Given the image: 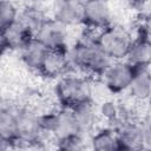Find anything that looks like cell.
Here are the masks:
<instances>
[{
	"mask_svg": "<svg viewBox=\"0 0 151 151\" xmlns=\"http://www.w3.org/2000/svg\"><path fill=\"white\" fill-rule=\"evenodd\" d=\"M54 92L60 106L72 109L84 101L92 100V80L88 76L68 72L57 79Z\"/></svg>",
	"mask_w": 151,
	"mask_h": 151,
	"instance_id": "obj_2",
	"label": "cell"
},
{
	"mask_svg": "<svg viewBox=\"0 0 151 151\" xmlns=\"http://www.w3.org/2000/svg\"><path fill=\"white\" fill-rule=\"evenodd\" d=\"M97 111H98V116L101 117L107 123H117L118 120L122 119L119 103L111 99L110 97L98 103Z\"/></svg>",
	"mask_w": 151,
	"mask_h": 151,
	"instance_id": "obj_20",
	"label": "cell"
},
{
	"mask_svg": "<svg viewBox=\"0 0 151 151\" xmlns=\"http://www.w3.org/2000/svg\"><path fill=\"white\" fill-rule=\"evenodd\" d=\"M97 40L111 60H123L126 59L133 39L126 28L112 24L98 32Z\"/></svg>",
	"mask_w": 151,
	"mask_h": 151,
	"instance_id": "obj_3",
	"label": "cell"
},
{
	"mask_svg": "<svg viewBox=\"0 0 151 151\" xmlns=\"http://www.w3.org/2000/svg\"><path fill=\"white\" fill-rule=\"evenodd\" d=\"M52 19L67 28L83 25V1L54 0L52 4Z\"/></svg>",
	"mask_w": 151,
	"mask_h": 151,
	"instance_id": "obj_9",
	"label": "cell"
},
{
	"mask_svg": "<svg viewBox=\"0 0 151 151\" xmlns=\"http://www.w3.org/2000/svg\"><path fill=\"white\" fill-rule=\"evenodd\" d=\"M17 109L12 105H2L0 111V139L1 149L5 145L13 147V143L18 137L17 133Z\"/></svg>",
	"mask_w": 151,
	"mask_h": 151,
	"instance_id": "obj_12",
	"label": "cell"
},
{
	"mask_svg": "<svg viewBox=\"0 0 151 151\" xmlns=\"http://www.w3.org/2000/svg\"><path fill=\"white\" fill-rule=\"evenodd\" d=\"M145 68H146V71L149 72V74L151 76V63H150V64H149L147 66H145Z\"/></svg>",
	"mask_w": 151,
	"mask_h": 151,
	"instance_id": "obj_25",
	"label": "cell"
},
{
	"mask_svg": "<svg viewBox=\"0 0 151 151\" xmlns=\"http://www.w3.org/2000/svg\"><path fill=\"white\" fill-rule=\"evenodd\" d=\"M57 147L61 150H83L85 149V136L83 134H72L61 139H57Z\"/></svg>",
	"mask_w": 151,
	"mask_h": 151,
	"instance_id": "obj_22",
	"label": "cell"
},
{
	"mask_svg": "<svg viewBox=\"0 0 151 151\" xmlns=\"http://www.w3.org/2000/svg\"><path fill=\"white\" fill-rule=\"evenodd\" d=\"M72 111L74 113L80 134H83V136L90 134L93 131L96 122L99 117L96 103L93 100L84 101V103L72 107Z\"/></svg>",
	"mask_w": 151,
	"mask_h": 151,
	"instance_id": "obj_14",
	"label": "cell"
},
{
	"mask_svg": "<svg viewBox=\"0 0 151 151\" xmlns=\"http://www.w3.org/2000/svg\"><path fill=\"white\" fill-rule=\"evenodd\" d=\"M134 71L136 66H133L126 59L113 60L100 76V80L112 94L124 93L130 86Z\"/></svg>",
	"mask_w": 151,
	"mask_h": 151,
	"instance_id": "obj_5",
	"label": "cell"
},
{
	"mask_svg": "<svg viewBox=\"0 0 151 151\" xmlns=\"http://www.w3.org/2000/svg\"><path fill=\"white\" fill-rule=\"evenodd\" d=\"M17 133L18 137L13 143V147L19 144L22 146H33L41 143L44 132L40 126V113L32 107L17 109Z\"/></svg>",
	"mask_w": 151,
	"mask_h": 151,
	"instance_id": "obj_4",
	"label": "cell"
},
{
	"mask_svg": "<svg viewBox=\"0 0 151 151\" xmlns=\"http://www.w3.org/2000/svg\"><path fill=\"white\" fill-rule=\"evenodd\" d=\"M147 103L151 105V93H150V96H149V99H147Z\"/></svg>",
	"mask_w": 151,
	"mask_h": 151,
	"instance_id": "obj_26",
	"label": "cell"
},
{
	"mask_svg": "<svg viewBox=\"0 0 151 151\" xmlns=\"http://www.w3.org/2000/svg\"><path fill=\"white\" fill-rule=\"evenodd\" d=\"M126 60L137 67L147 66L151 63V38L143 34L133 39Z\"/></svg>",
	"mask_w": 151,
	"mask_h": 151,
	"instance_id": "obj_16",
	"label": "cell"
},
{
	"mask_svg": "<svg viewBox=\"0 0 151 151\" xmlns=\"http://www.w3.org/2000/svg\"><path fill=\"white\" fill-rule=\"evenodd\" d=\"M90 147L97 151H113L119 149L118 134L113 127H104L93 133L88 140Z\"/></svg>",
	"mask_w": 151,
	"mask_h": 151,
	"instance_id": "obj_17",
	"label": "cell"
},
{
	"mask_svg": "<svg viewBox=\"0 0 151 151\" xmlns=\"http://www.w3.org/2000/svg\"><path fill=\"white\" fill-rule=\"evenodd\" d=\"M118 134L120 150H140L143 149L140 124L129 119H120L113 127Z\"/></svg>",
	"mask_w": 151,
	"mask_h": 151,
	"instance_id": "obj_10",
	"label": "cell"
},
{
	"mask_svg": "<svg viewBox=\"0 0 151 151\" xmlns=\"http://www.w3.org/2000/svg\"><path fill=\"white\" fill-rule=\"evenodd\" d=\"M150 5H151V0H150Z\"/></svg>",
	"mask_w": 151,
	"mask_h": 151,
	"instance_id": "obj_28",
	"label": "cell"
},
{
	"mask_svg": "<svg viewBox=\"0 0 151 151\" xmlns=\"http://www.w3.org/2000/svg\"><path fill=\"white\" fill-rule=\"evenodd\" d=\"M142 127V138H143V149H151V122L150 119L140 123Z\"/></svg>",
	"mask_w": 151,
	"mask_h": 151,
	"instance_id": "obj_23",
	"label": "cell"
},
{
	"mask_svg": "<svg viewBox=\"0 0 151 151\" xmlns=\"http://www.w3.org/2000/svg\"><path fill=\"white\" fill-rule=\"evenodd\" d=\"M149 119H150V122H151V117H150V118H149Z\"/></svg>",
	"mask_w": 151,
	"mask_h": 151,
	"instance_id": "obj_27",
	"label": "cell"
},
{
	"mask_svg": "<svg viewBox=\"0 0 151 151\" xmlns=\"http://www.w3.org/2000/svg\"><path fill=\"white\" fill-rule=\"evenodd\" d=\"M98 32L99 31L87 28V31L74 41L72 46H68V58L72 72L77 71L78 73L88 77H100L113 61L99 46L97 40Z\"/></svg>",
	"mask_w": 151,
	"mask_h": 151,
	"instance_id": "obj_1",
	"label": "cell"
},
{
	"mask_svg": "<svg viewBox=\"0 0 151 151\" xmlns=\"http://www.w3.org/2000/svg\"><path fill=\"white\" fill-rule=\"evenodd\" d=\"M127 94L133 101H147L151 93V76L145 67H137L127 88Z\"/></svg>",
	"mask_w": 151,
	"mask_h": 151,
	"instance_id": "obj_15",
	"label": "cell"
},
{
	"mask_svg": "<svg viewBox=\"0 0 151 151\" xmlns=\"http://www.w3.org/2000/svg\"><path fill=\"white\" fill-rule=\"evenodd\" d=\"M33 38L34 34L26 28L19 19L7 28L1 29V46L4 51H20Z\"/></svg>",
	"mask_w": 151,
	"mask_h": 151,
	"instance_id": "obj_11",
	"label": "cell"
},
{
	"mask_svg": "<svg viewBox=\"0 0 151 151\" xmlns=\"http://www.w3.org/2000/svg\"><path fill=\"white\" fill-rule=\"evenodd\" d=\"M20 12L12 0H1L0 2V28L5 29L15 22Z\"/></svg>",
	"mask_w": 151,
	"mask_h": 151,
	"instance_id": "obj_21",
	"label": "cell"
},
{
	"mask_svg": "<svg viewBox=\"0 0 151 151\" xmlns=\"http://www.w3.org/2000/svg\"><path fill=\"white\" fill-rule=\"evenodd\" d=\"M19 52L22 64L28 70L39 73L41 65L47 55L48 48L45 45H42L40 41H38L35 38H33Z\"/></svg>",
	"mask_w": 151,
	"mask_h": 151,
	"instance_id": "obj_13",
	"label": "cell"
},
{
	"mask_svg": "<svg viewBox=\"0 0 151 151\" xmlns=\"http://www.w3.org/2000/svg\"><path fill=\"white\" fill-rule=\"evenodd\" d=\"M18 19L26 28H28L33 34H35V32L39 29V27L48 18H46V15L44 14V12L41 9H39L37 7H27L26 9L20 12Z\"/></svg>",
	"mask_w": 151,
	"mask_h": 151,
	"instance_id": "obj_19",
	"label": "cell"
},
{
	"mask_svg": "<svg viewBox=\"0 0 151 151\" xmlns=\"http://www.w3.org/2000/svg\"><path fill=\"white\" fill-rule=\"evenodd\" d=\"M72 134H80L74 113L72 109L60 106V109H58V122L54 132V139H61Z\"/></svg>",
	"mask_w": 151,
	"mask_h": 151,
	"instance_id": "obj_18",
	"label": "cell"
},
{
	"mask_svg": "<svg viewBox=\"0 0 151 151\" xmlns=\"http://www.w3.org/2000/svg\"><path fill=\"white\" fill-rule=\"evenodd\" d=\"M126 2L130 4V6H132V7L143 8L150 4V0H126Z\"/></svg>",
	"mask_w": 151,
	"mask_h": 151,
	"instance_id": "obj_24",
	"label": "cell"
},
{
	"mask_svg": "<svg viewBox=\"0 0 151 151\" xmlns=\"http://www.w3.org/2000/svg\"><path fill=\"white\" fill-rule=\"evenodd\" d=\"M113 22V8L110 0H84L83 25L86 28L100 31Z\"/></svg>",
	"mask_w": 151,
	"mask_h": 151,
	"instance_id": "obj_6",
	"label": "cell"
},
{
	"mask_svg": "<svg viewBox=\"0 0 151 151\" xmlns=\"http://www.w3.org/2000/svg\"><path fill=\"white\" fill-rule=\"evenodd\" d=\"M68 72H72L68 47L48 50L39 73L47 79H59Z\"/></svg>",
	"mask_w": 151,
	"mask_h": 151,
	"instance_id": "obj_8",
	"label": "cell"
},
{
	"mask_svg": "<svg viewBox=\"0 0 151 151\" xmlns=\"http://www.w3.org/2000/svg\"><path fill=\"white\" fill-rule=\"evenodd\" d=\"M34 38L48 50L68 47V28L52 18H48L35 32Z\"/></svg>",
	"mask_w": 151,
	"mask_h": 151,
	"instance_id": "obj_7",
	"label": "cell"
}]
</instances>
